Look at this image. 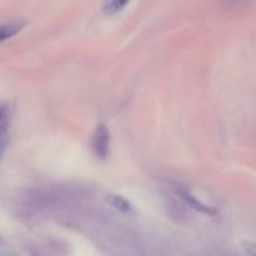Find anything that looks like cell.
Returning <instances> with one entry per match:
<instances>
[{
    "label": "cell",
    "mask_w": 256,
    "mask_h": 256,
    "mask_svg": "<svg viewBox=\"0 0 256 256\" xmlns=\"http://www.w3.org/2000/svg\"><path fill=\"white\" fill-rule=\"evenodd\" d=\"M26 22H12V24L0 25V42H5L8 39H12V36L19 34L25 28Z\"/></svg>",
    "instance_id": "4"
},
{
    "label": "cell",
    "mask_w": 256,
    "mask_h": 256,
    "mask_svg": "<svg viewBox=\"0 0 256 256\" xmlns=\"http://www.w3.org/2000/svg\"><path fill=\"white\" fill-rule=\"evenodd\" d=\"M175 192H178V195H179V196L182 198V199L184 200L189 206H192V209H195L196 212H202V214H205V215H209V216H215V215L218 214V210H215L214 208L212 206H208V205H205L204 202L198 200L196 198H195L192 192H189V190H186L185 188L178 185V186L175 188Z\"/></svg>",
    "instance_id": "2"
},
{
    "label": "cell",
    "mask_w": 256,
    "mask_h": 256,
    "mask_svg": "<svg viewBox=\"0 0 256 256\" xmlns=\"http://www.w3.org/2000/svg\"><path fill=\"white\" fill-rule=\"evenodd\" d=\"M9 122H10V112L9 108L0 106V136L4 135L5 132L9 129Z\"/></svg>",
    "instance_id": "6"
},
{
    "label": "cell",
    "mask_w": 256,
    "mask_h": 256,
    "mask_svg": "<svg viewBox=\"0 0 256 256\" xmlns=\"http://www.w3.org/2000/svg\"><path fill=\"white\" fill-rule=\"evenodd\" d=\"M106 202L112 208L119 210L120 212H124V214H130V212H134V208H132V202H128L126 199H124L120 195L109 194L106 196Z\"/></svg>",
    "instance_id": "3"
},
{
    "label": "cell",
    "mask_w": 256,
    "mask_h": 256,
    "mask_svg": "<svg viewBox=\"0 0 256 256\" xmlns=\"http://www.w3.org/2000/svg\"><path fill=\"white\" fill-rule=\"evenodd\" d=\"M228 2H234V4H235V2H236V4H238V2H242V0H228Z\"/></svg>",
    "instance_id": "7"
},
{
    "label": "cell",
    "mask_w": 256,
    "mask_h": 256,
    "mask_svg": "<svg viewBox=\"0 0 256 256\" xmlns=\"http://www.w3.org/2000/svg\"><path fill=\"white\" fill-rule=\"evenodd\" d=\"M132 0H106L104 5V12L108 15H115L125 9Z\"/></svg>",
    "instance_id": "5"
},
{
    "label": "cell",
    "mask_w": 256,
    "mask_h": 256,
    "mask_svg": "<svg viewBox=\"0 0 256 256\" xmlns=\"http://www.w3.org/2000/svg\"><path fill=\"white\" fill-rule=\"evenodd\" d=\"M110 145H112V136L109 129L105 124H99L92 136V150L95 155L102 160L108 159L110 155Z\"/></svg>",
    "instance_id": "1"
},
{
    "label": "cell",
    "mask_w": 256,
    "mask_h": 256,
    "mask_svg": "<svg viewBox=\"0 0 256 256\" xmlns=\"http://www.w3.org/2000/svg\"><path fill=\"white\" fill-rule=\"evenodd\" d=\"M0 244H2V240H0Z\"/></svg>",
    "instance_id": "8"
}]
</instances>
